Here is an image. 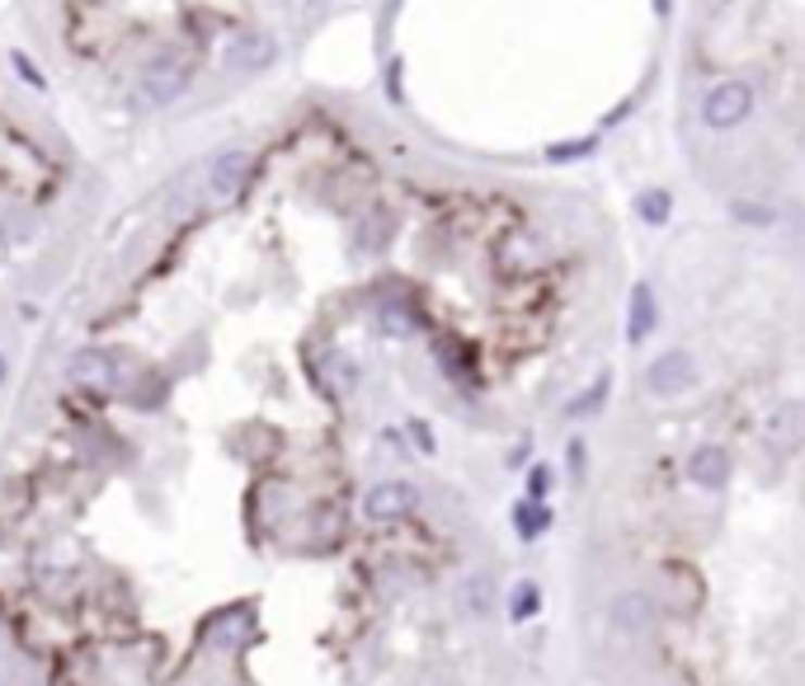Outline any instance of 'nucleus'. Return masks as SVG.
Wrapping results in <instances>:
<instances>
[{
	"label": "nucleus",
	"instance_id": "obj_12",
	"mask_svg": "<svg viewBox=\"0 0 805 686\" xmlns=\"http://www.w3.org/2000/svg\"><path fill=\"white\" fill-rule=\"evenodd\" d=\"M551 526V508L542 504V498H523V504H514V532L518 541H537Z\"/></svg>",
	"mask_w": 805,
	"mask_h": 686
},
{
	"label": "nucleus",
	"instance_id": "obj_17",
	"mask_svg": "<svg viewBox=\"0 0 805 686\" xmlns=\"http://www.w3.org/2000/svg\"><path fill=\"white\" fill-rule=\"evenodd\" d=\"M325 385L339 391V395H349L353 385H359V367H353L344 353H330V357H325Z\"/></svg>",
	"mask_w": 805,
	"mask_h": 686
},
{
	"label": "nucleus",
	"instance_id": "obj_25",
	"mask_svg": "<svg viewBox=\"0 0 805 686\" xmlns=\"http://www.w3.org/2000/svg\"><path fill=\"white\" fill-rule=\"evenodd\" d=\"M528 452H532V447H528V437H523V442H518V447H514V452H508V461H504V466H523V461H528Z\"/></svg>",
	"mask_w": 805,
	"mask_h": 686
},
{
	"label": "nucleus",
	"instance_id": "obj_26",
	"mask_svg": "<svg viewBox=\"0 0 805 686\" xmlns=\"http://www.w3.org/2000/svg\"><path fill=\"white\" fill-rule=\"evenodd\" d=\"M655 14H659V20H669V14H674V0H655Z\"/></svg>",
	"mask_w": 805,
	"mask_h": 686
},
{
	"label": "nucleus",
	"instance_id": "obj_8",
	"mask_svg": "<svg viewBox=\"0 0 805 686\" xmlns=\"http://www.w3.org/2000/svg\"><path fill=\"white\" fill-rule=\"evenodd\" d=\"M730 452L726 447H716V442H706V447H697L688 456V480L697 484V490H726L730 484Z\"/></svg>",
	"mask_w": 805,
	"mask_h": 686
},
{
	"label": "nucleus",
	"instance_id": "obj_10",
	"mask_svg": "<svg viewBox=\"0 0 805 686\" xmlns=\"http://www.w3.org/2000/svg\"><path fill=\"white\" fill-rule=\"evenodd\" d=\"M655 325H659L655 288H650V282H636V288H631V310H627V343H631V348H641V343L655 334Z\"/></svg>",
	"mask_w": 805,
	"mask_h": 686
},
{
	"label": "nucleus",
	"instance_id": "obj_4",
	"mask_svg": "<svg viewBox=\"0 0 805 686\" xmlns=\"http://www.w3.org/2000/svg\"><path fill=\"white\" fill-rule=\"evenodd\" d=\"M692 381H697V363H692L683 348L659 353L655 363L645 367V391H650V395H664V399H669V395H683Z\"/></svg>",
	"mask_w": 805,
	"mask_h": 686
},
{
	"label": "nucleus",
	"instance_id": "obj_15",
	"mask_svg": "<svg viewBox=\"0 0 805 686\" xmlns=\"http://www.w3.org/2000/svg\"><path fill=\"white\" fill-rule=\"evenodd\" d=\"M551 165H575V161H589V155H599V137H565V141H551L542 151Z\"/></svg>",
	"mask_w": 805,
	"mask_h": 686
},
{
	"label": "nucleus",
	"instance_id": "obj_3",
	"mask_svg": "<svg viewBox=\"0 0 805 686\" xmlns=\"http://www.w3.org/2000/svg\"><path fill=\"white\" fill-rule=\"evenodd\" d=\"M419 508V490L410 480H381L363 494V518L367 522H401Z\"/></svg>",
	"mask_w": 805,
	"mask_h": 686
},
{
	"label": "nucleus",
	"instance_id": "obj_2",
	"mask_svg": "<svg viewBox=\"0 0 805 686\" xmlns=\"http://www.w3.org/2000/svg\"><path fill=\"white\" fill-rule=\"evenodd\" d=\"M189 90V66L179 62L175 52H161V56H151L147 66H141V76H137V99L147 109H165V104H175V99Z\"/></svg>",
	"mask_w": 805,
	"mask_h": 686
},
{
	"label": "nucleus",
	"instance_id": "obj_9",
	"mask_svg": "<svg viewBox=\"0 0 805 686\" xmlns=\"http://www.w3.org/2000/svg\"><path fill=\"white\" fill-rule=\"evenodd\" d=\"M274 56H278V42L268 34H240L231 48H226V71H236V76H254V71H264Z\"/></svg>",
	"mask_w": 805,
	"mask_h": 686
},
{
	"label": "nucleus",
	"instance_id": "obj_6",
	"mask_svg": "<svg viewBox=\"0 0 805 686\" xmlns=\"http://www.w3.org/2000/svg\"><path fill=\"white\" fill-rule=\"evenodd\" d=\"M118 371H123V363L104 348H80L66 363V377L85 385V391H113V385H118Z\"/></svg>",
	"mask_w": 805,
	"mask_h": 686
},
{
	"label": "nucleus",
	"instance_id": "obj_24",
	"mask_svg": "<svg viewBox=\"0 0 805 686\" xmlns=\"http://www.w3.org/2000/svg\"><path fill=\"white\" fill-rule=\"evenodd\" d=\"M410 437L419 442V452H433V433H429V428H424L419 419H410Z\"/></svg>",
	"mask_w": 805,
	"mask_h": 686
},
{
	"label": "nucleus",
	"instance_id": "obj_5",
	"mask_svg": "<svg viewBox=\"0 0 805 686\" xmlns=\"http://www.w3.org/2000/svg\"><path fill=\"white\" fill-rule=\"evenodd\" d=\"M250 169H254L250 151H222L217 161L207 165V198L212 203H231V198L250 183Z\"/></svg>",
	"mask_w": 805,
	"mask_h": 686
},
{
	"label": "nucleus",
	"instance_id": "obj_11",
	"mask_svg": "<svg viewBox=\"0 0 805 686\" xmlns=\"http://www.w3.org/2000/svg\"><path fill=\"white\" fill-rule=\"evenodd\" d=\"M377 330L391 334V339H410V334L419 330L415 306H405V302H381V306H377Z\"/></svg>",
	"mask_w": 805,
	"mask_h": 686
},
{
	"label": "nucleus",
	"instance_id": "obj_18",
	"mask_svg": "<svg viewBox=\"0 0 805 686\" xmlns=\"http://www.w3.org/2000/svg\"><path fill=\"white\" fill-rule=\"evenodd\" d=\"M537 611H542V588H537V583H528L523 579L514 593H508V617L514 621H532Z\"/></svg>",
	"mask_w": 805,
	"mask_h": 686
},
{
	"label": "nucleus",
	"instance_id": "obj_1",
	"mask_svg": "<svg viewBox=\"0 0 805 686\" xmlns=\"http://www.w3.org/2000/svg\"><path fill=\"white\" fill-rule=\"evenodd\" d=\"M754 104H758V94L749 80H716L712 90L702 94V123L712 127V132H730V127L749 123Z\"/></svg>",
	"mask_w": 805,
	"mask_h": 686
},
{
	"label": "nucleus",
	"instance_id": "obj_14",
	"mask_svg": "<svg viewBox=\"0 0 805 686\" xmlns=\"http://www.w3.org/2000/svg\"><path fill=\"white\" fill-rule=\"evenodd\" d=\"M636 217H641L645 226H669V217H674V193L669 189L636 193Z\"/></svg>",
	"mask_w": 805,
	"mask_h": 686
},
{
	"label": "nucleus",
	"instance_id": "obj_27",
	"mask_svg": "<svg viewBox=\"0 0 805 686\" xmlns=\"http://www.w3.org/2000/svg\"><path fill=\"white\" fill-rule=\"evenodd\" d=\"M5 254H10V236H5V226H0V264H5Z\"/></svg>",
	"mask_w": 805,
	"mask_h": 686
},
{
	"label": "nucleus",
	"instance_id": "obj_7",
	"mask_svg": "<svg viewBox=\"0 0 805 686\" xmlns=\"http://www.w3.org/2000/svg\"><path fill=\"white\" fill-rule=\"evenodd\" d=\"M763 442H768L772 452H796L805 442V405H796V399H787V405H777L768 414V423H763Z\"/></svg>",
	"mask_w": 805,
	"mask_h": 686
},
{
	"label": "nucleus",
	"instance_id": "obj_22",
	"mask_svg": "<svg viewBox=\"0 0 805 686\" xmlns=\"http://www.w3.org/2000/svg\"><path fill=\"white\" fill-rule=\"evenodd\" d=\"M584 461H589V447H584V437H575L570 447H565V466H570V475H575V480L584 475Z\"/></svg>",
	"mask_w": 805,
	"mask_h": 686
},
{
	"label": "nucleus",
	"instance_id": "obj_23",
	"mask_svg": "<svg viewBox=\"0 0 805 686\" xmlns=\"http://www.w3.org/2000/svg\"><path fill=\"white\" fill-rule=\"evenodd\" d=\"M14 66H20V76L34 85V90H48V80H42V71L38 66H28V56H14Z\"/></svg>",
	"mask_w": 805,
	"mask_h": 686
},
{
	"label": "nucleus",
	"instance_id": "obj_29",
	"mask_svg": "<svg viewBox=\"0 0 805 686\" xmlns=\"http://www.w3.org/2000/svg\"><path fill=\"white\" fill-rule=\"evenodd\" d=\"M0 381H5V357H0Z\"/></svg>",
	"mask_w": 805,
	"mask_h": 686
},
{
	"label": "nucleus",
	"instance_id": "obj_19",
	"mask_svg": "<svg viewBox=\"0 0 805 686\" xmlns=\"http://www.w3.org/2000/svg\"><path fill=\"white\" fill-rule=\"evenodd\" d=\"M551 484H556V470H551L546 461H537V466L528 470V498H542V504H546Z\"/></svg>",
	"mask_w": 805,
	"mask_h": 686
},
{
	"label": "nucleus",
	"instance_id": "obj_21",
	"mask_svg": "<svg viewBox=\"0 0 805 686\" xmlns=\"http://www.w3.org/2000/svg\"><path fill=\"white\" fill-rule=\"evenodd\" d=\"M462 602H471L476 617H480V611H490V583H486V579H471V583L462 588Z\"/></svg>",
	"mask_w": 805,
	"mask_h": 686
},
{
	"label": "nucleus",
	"instance_id": "obj_13",
	"mask_svg": "<svg viewBox=\"0 0 805 686\" xmlns=\"http://www.w3.org/2000/svg\"><path fill=\"white\" fill-rule=\"evenodd\" d=\"M655 617V602H650L645 593H627L613 602V621L621 625V631H641V625Z\"/></svg>",
	"mask_w": 805,
	"mask_h": 686
},
{
	"label": "nucleus",
	"instance_id": "obj_16",
	"mask_svg": "<svg viewBox=\"0 0 805 686\" xmlns=\"http://www.w3.org/2000/svg\"><path fill=\"white\" fill-rule=\"evenodd\" d=\"M603 399H607V371H599V377L589 381V391L575 395L570 405H565V414H570V419H589V414L603 409Z\"/></svg>",
	"mask_w": 805,
	"mask_h": 686
},
{
	"label": "nucleus",
	"instance_id": "obj_28",
	"mask_svg": "<svg viewBox=\"0 0 805 686\" xmlns=\"http://www.w3.org/2000/svg\"><path fill=\"white\" fill-rule=\"evenodd\" d=\"M415 686H448V682H438V677H419Z\"/></svg>",
	"mask_w": 805,
	"mask_h": 686
},
{
	"label": "nucleus",
	"instance_id": "obj_20",
	"mask_svg": "<svg viewBox=\"0 0 805 686\" xmlns=\"http://www.w3.org/2000/svg\"><path fill=\"white\" fill-rule=\"evenodd\" d=\"M730 217H734V221H749V226H772L777 212H772V207H754V203H734Z\"/></svg>",
	"mask_w": 805,
	"mask_h": 686
}]
</instances>
